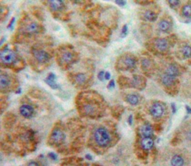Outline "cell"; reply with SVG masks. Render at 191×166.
I'll use <instances>...</instances> for the list:
<instances>
[{"label":"cell","mask_w":191,"mask_h":166,"mask_svg":"<svg viewBox=\"0 0 191 166\" xmlns=\"http://www.w3.org/2000/svg\"><path fill=\"white\" fill-rule=\"evenodd\" d=\"M33 55L35 59L40 63H46L50 59V54L45 50H33Z\"/></svg>","instance_id":"cell-9"},{"label":"cell","mask_w":191,"mask_h":166,"mask_svg":"<svg viewBox=\"0 0 191 166\" xmlns=\"http://www.w3.org/2000/svg\"><path fill=\"white\" fill-rule=\"evenodd\" d=\"M140 134L142 138L151 137L153 135V127L149 123L142 125L140 128Z\"/></svg>","instance_id":"cell-12"},{"label":"cell","mask_w":191,"mask_h":166,"mask_svg":"<svg viewBox=\"0 0 191 166\" xmlns=\"http://www.w3.org/2000/svg\"><path fill=\"white\" fill-rule=\"evenodd\" d=\"M40 30H41L40 25L38 24H37V23H35V22H33V23L29 24L27 26V28H26L27 33L31 34L38 33L40 32Z\"/></svg>","instance_id":"cell-19"},{"label":"cell","mask_w":191,"mask_h":166,"mask_svg":"<svg viewBox=\"0 0 191 166\" xmlns=\"http://www.w3.org/2000/svg\"><path fill=\"white\" fill-rule=\"evenodd\" d=\"M153 46L159 52L166 53L170 50V42L166 38H155L153 41Z\"/></svg>","instance_id":"cell-4"},{"label":"cell","mask_w":191,"mask_h":166,"mask_svg":"<svg viewBox=\"0 0 191 166\" xmlns=\"http://www.w3.org/2000/svg\"><path fill=\"white\" fill-rule=\"evenodd\" d=\"M137 65L136 57L131 53H125L118 58L115 67L120 71H130L134 69Z\"/></svg>","instance_id":"cell-1"},{"label":"cell","mask_w":191,"mask_h":166,"mask_svg":"<svg viewBox=\"0 0 191 166\" xmlns=\"http://www.w3.org/2000/svg\"><path fill=\"white\" fill-rule=\"evenodd\" d=\"M74 80H75V83L77 84H84L87 80V77H86V74L77 73L74 75Z\"/></svg>","instance_id":"cell-23"},{"label":"cell","mask_w":191,"mask_h":166,"mask_svg":"<svg viewBox=\"0 0 191 166\" xmlns=\"http://www.w3.org/2000/svg\"><path fill=\"white\" fill-rule=\"evenodd\" d=\"M136 3H140V4H149V3H151V1H141V2H138V1H136Z\"/></svg>","instance_id":"cell-39"},{"label":"cell","mask_w":191,"mask_h":166,"mask_svg":"<svg viewBox=\"0 0 191 166\" xmlns=\"http://www.w3.org/2000/svg\"><path fill=\"white\" fill-rule=\"evenodd\" d=\"M115 80H114V79H112V80H111V81L109 82V83H108V89H112V88H115Z\"/></svg>","instance_id":"cell-32"},{"label":"cell","mask_w":191,"mask_h":166,"mask_svg":"<svg viewBox=\"0 0 191 166\" xmlns=\"http://www.w3.org/2000/svg\"><path fill=\"white\" fill-rule=\"evenodd\" d=\"M11 84L10 76L8 74H2L0 77V85H1V89L2 91L8 88Z\"/></svg>","instance_id":"cell-16"},{"label":"cell","mask_w":191,"mask_h":166,"mask_svg":"<svg viewBox=\"0 0 191 166\" xmlns=\"http://www.w3.org/2000/svg\"><path fill=\"white\" fill-rule=\"evenodd\" d=\"M171 107L172 109V113H176V112H177V107H176L175 103H172Z\"/></svg>","instance_id":"cell-38"},{"label":"cell","mask_w":191,"mask_h":166,"mask_svg":"<svg viewBox=\"0 0 191 166\" xmlns=\"http://www.w3.org/2000/svg\"><path fill=\"white\" fill-rule=\"evenodd\" d=\"M126 101L132 105H137L139 103V97L136 94H129L126 97Z\"/></svg>","instance_id":"cell-22"},{"label":"cell","mask_w":191,"mask_h":166,"mask_svg":"<svg viewBox=\"0 0 191 166\" xmlns=\"http://www.w3.org/2000/svg\"><path fill=\"white\" fill-rule=\"evenodd\" d=\"M185 109H186V110H187L188 113H189V114H190V107L188 106V105H186V106H185Z\"/></svg>","instance_id":"cell-42"},{"label":"cell","mask_w":191,"mask_h":166,"mask_svg":"<svg viewBox=\"0 0 191 166\" xmlns=\"http://www.w3.org/2000/svg\"><path fill=\"white\" fill-rule=\"evenodd\" d=\"M141 147L143 150L148 151L153 148L154 140L151 137H146L141 140Z\"/></svg>","instance_id":"cell-14"},{"label":"cell","mask_w":191,"mask_h":166,"mask_svg":"<svg viewBox=\"0 0 191 166\" xmlns=\"http://www.w3.org/2000/svg\"><path fill=\"white\" fill-rule=\"evenodd\" d=\"M146 81L143 76L135 75H134L132 80H130V87L134 88L138 90H143L146 87Z\"/></svg>","instance_id":"cell-8"},{"label":"cell","mask_w":191,"mask_h":166,"mask_svg":"<svg viewBox=\"0 0 191 166\" xmlns=\"http://www.w3.org/2000/svg\"><path fill=\"white\" fill-rule=\"evenodd\" d=\"M15 21H16V18L13 17L12 19V20L10 21V23H9V24H8V28H12V25H13V24L15 23Z\"/></svg>","instance_id":"cell-35"},{"label":"cell","mask_w":191,"mask_h":166,"mask_svg":"<svg viewBox=\"0 0 191 166\" xmlns=\"http://www.w3.org/2000/svg\"><path fill=\"white\" fill-rule=\"evenodd\" d=\"M164 74L171 75V76H173V77H177L178 75H181V72H180L179 67H177L176 64H170V65L167 67V69H166Z\"/></svg>","instance_id":"cell-13"},{"label":"cell","mask_w":191,"mask_h":166,"mask_svg":"<svg viewBox=\"0 0 191 166\" xmlns=\"http://www.w3.org/2000/svg\"><path fill=\"white\" fill-rule=\"evenodd\" d=\"M50 144L51 145H60L64 142L65 139V134L63 132L61 129L55 128L50 133Z\"/></svg>","instance_id":"cell-5"},{"label":"cell","mask_w":191,"mask_h":166,"mask_svg":"<svg viewBox=\"0 0 191 166\" xmlns=\"http://www.w3.org/2000/svg\"><path fill=\"white\" fill-rule=\"evenodd\" d=\"M181 15L185 18L190 19V15H191V7L190 4H186L181 9Z\"/></svg>","instance_id":"cell-25"},{"label":"cell","mask_w":191,"mask_h":166,"mask_svg":"<svg viewBox=\"0 0 191 166\" xmlns=\"http://www.w3.org/2000/svg\"><path fill=\"white\" fill-rule=\"evenodd\" d=\"M181 55L183 57V58H189L191 56V49L189 46H185L181 48Z\"/></svg>","instance_id":"cell-24"},{"label":"cell","mask_w":191,"mask_h":166,"mask_svg":"<svg viewBox=\"0 0 191 166\" xmlns=\"http://www.w3.org/2000/svg\"><path fill=\"white\" fill-rule=\"evenodd\" d=\"M21 93V88H19V89H17V91L16 92V94H20V93Z\"/></svg>","instance_id":"cell-43"},{"label":"cell","mask_w":191,"mask_h":166,"mask_svg":"<svg viewBox=\"0 0 191 166\" xmlns=\"http://www.w3.org/2000/svg\"><path fill=\"white\" fill-rule=\"evenodd\" d=\"M0 58L1 61L3 64L6 65H12V64L15 63L16 61V54L12 51V50L8 49V46H7L6 47H4L1 51V54H0Z\"/></svg>","instance_id":"cell-3"},{"label":"cell","mask_w":191,"mask_h":166,"mask_svg":"<svg viewBox=\"0 0 191 166\" xmlns=\"http://www.w3.org/2000/svg\"><path fill=\"white\" fill-rule=\"evenodd\" d=\"M167 3H169L170 7H171L172 8H176V7H177L180 3H181L180 1H176V0H174V1H173V0H169V1H167Z\"/></svg>","instance_id":"cell-28"},{"label":"cell","mask_w":191,"mask_h":166,"mask_svg":"<svg viewBox=\"0 0 191 166\" xmlns=\"http://www.w3.org/2000/svg\"><path fill=\"white\" fill-rule=\"evenodd\" d=\"M104 75H105V72H104V71H101L98 73V79H99L100 81H103L104 80Z\"/></svg>","instance_id":"cell-30"},{"label":"cell","mask_w":191,"mask_h":166,"mask_svg":"<svg viewBox=\"0 0 191 166\" xmlns=\"http://www.w3.org/2000/svg\"><path fill=\"white\" fill-rule=\"evenodd\" d=\"M150 113L155 118H159L165 113V106L161 102H155L150 109Z\"/></svg>","instance_id":"cell-6"},{"label":"cell","mask_w":191,"mask_h":166,"mask_svg":"<svg viewBox=\"0 0 191 166\" xmlns=\"http://www.w3.org/2000/svg\"><path fill=\"white\" fill-rule=\"evenodd\" d=\"M104 78H105V79H109L110 78H111V74H110L108 71L105 72V75H104Z\"/></svg>","instance_id":"cell-40"},{"label":"cell","mask_w":191,"mask_h":166,"mask_svg":"<svg viewBox=\"0 0 191 166\" xmlns=\"http://www.w3.org/2000/svg\"><path fill=\"white\" fill-rule=\"evenodd\" d=\"M127 34H128V26L127 24H125L123 28H122L121 37L122 38H125L126 36H127Z\"/></svg>","instance_id":"cell-29"},{"label":"cell","mask_w":191,"mask_h":166,"mask_svg":"<svg viewBox=\"0 0 191 166\" xmlns=\"http://www.w3.org/2000/svg\"><path fill=\"white\" fill-rule=\"evenodd\" d=\"M46 79H50V80H56V75H55L54 73H50L49 75H48V76H47V78H46Z\"/></svg>","instance_id":"cell-33"},{"label":"cell","mask_w":191,"mask_h":166,"mask_svg":"<svg viewBox=\"0 0 191 166\" xmlns=\"http://www.w3.org/2000/svg\"><path fill=\"white\" fill-rule=\"evenodd\" d=\"M158 27H159V29L163 33H167L169 32L171 30L172 25L169 22L165 20H163L159 22V24H158Z\"/></svg>","instance_id":"cell-18"},{"label":"cell","mask_w":191,"mask_h":166,"mask_svg":"<svg viewBox=\"0 0 191 166\" xmlns=\"http://www.w3.org/2000/svg\"><path fill=\"white\" fill-rule=\"evenodd\" d=\"M155 63L150 58H143L141 60V67L144 71H151L153 70Z\"/></svg>","instance_id":"cell-17"},{"label":"cell","mask_w":191,"mask_h":166,"mask_svg":"<svg viewBox=\"0 0 191 166\" xmlns=\"http://www.w3.org/2000/svg\"><path fill=\"white\" fill-rule=\"evenodd\" d=\"M115 3L120 7L125 6L126 4V1H125V0H123V1H115Z\"/></svg>","instance_id":"cell-34"},{"label":"cell","mask_w":191,"mask_h":166,"mask_svg":"<svg viewBox=\"0 0 191 166\" xmlns=\"http://www.w3.org/2000/svg\"><path fill=\"white\" fill-rule=\"evenodd\" d=\"M75 58H76V55L73 52L70 51V50H64V52L63 51L60 53V56L59 58V63H60V65L64 63V65L71 64L76 61Z\"/></svg>","instance_id":"cell-7"},{"label":"cell","mask_w":191,"mask_h":166,"mask_svg":"<svg viewBox=\"0 0 191 166\" xmlns=\"http://www.w3.org/2000/svg\"><path fill=\"white\" fill-rule=\"evenodd\" d=\"M143 16L144 18H145V20H148V21L150 22H155L158 18V15L156 14L155 12H154L153 11L151 10L146 11V12H144Z\"/></svg>","instance_id":"cell-20"},{"label":"cell","mask_w":191,"mask_h":166,"mask_svg":"<svg viewBox=\"0 0 191 166\" xmlns=\"http://www.w3.org/2000/svg\"><path fill=\"white\" fill-rule=\"evenodd\" d=\"M161 83L166 88H171L176 84V83H178V80L177 79V77L163 74L161 76Z\"/></svg>","instance_id":"cell-10"},{"label":"cell","mask_w":191,"mask_h":166,"mask_svg":"<svg viewBox=\"0 0 191 166\" xmlns=\"http://www.w3.org/2000/svg\"><path fill=\"white\" fill-rule=\"evenodd\" d=\"M34 109L29 105H23L20 107V113L24 118H30L34 115Z\"/></svg>","instance_id":"cell-11"},{"label":"cell","mask_w":191,"mask_h":166,"mask_svg":"<svg viewBox=\"0 0 191 166\" xmlns=\"http://www.w3.org/2000/svg\"><path fill=\"white\" fill-rule=\"evenodd\" d=\"M185 164V160L183 157L179 155L174 156L171 160V164L172 166H182Z\"/></svg>","instance_id":"cell-21"},{"label":"cell","mask_w":191,"mask_h":166,"mask_svg":"<svg viewBox=\"0 0 191 166\" xmlns=\"http://www.w3.org/2000/svg\"><path fill=\"white\" fill-rule=\"evenodd\" d=\"M86 158L88 160H93V158H92V156H90V154H86Z\"/></svg>","instance_id":"cell-41"},{"label":"cell","mask_w":191,"mask_h":166,"mask_svg":"<svg viewBox=\"0 0 191 166\" xmlns=\"http://www.w3.org/2000/svg\"><path fill=\"white\" fill-rule=\"evenodd\" d=\"M133 118H134V117H133V115L130 114V116H129V118H128V123H129L130 126H132V125H133Z\"/></svg>","instance_id":"cell-36"},{"label":"cell","mask_w":191,"mask_h":166,"mask_svg":"<svg viewBox=\"0 0 191 166\" xmlns=\"http://www.w3.org/2000/svg\"><path fill=\"white\" fill-rule=\"evenodd\" d=\"M50 4V8H51L52 11L54 12H59L64 9V3L61 0H51L49 2Z\"/></svg>","instance_id":"cell-15"},{"label":"cell","mask_w":191,"mask_h":166,"mask_svg":"<svg viewBox=\"0 0 191 166\" xmlns=\"http://www.w3.org/2000/svg\"><path fill=\"white\" fill-rule=\"evenodd\" d=\"M48 156L53 160H56L58 158L57 155H56V153H54V152H49V153H48Z\"/></svg>","instance_id":"cell-31"},{"label":"cell","mask_w":191,"mask_h":166,"mask_svg":"<svg viewBox=\"0 0 191 166\" xmlns=\"http://www.w3.org/2000/svg\"><path fill=\"white\" fill-rule=\"evenodd\" d=\"M28 165L29 166H38V165H39V164H38V162H36V161H34V160H32V161H30V162L28 163Z\"/></svg>","instance_id":"cell-37"},{"label":"cell","mask_w":191,"mask_h":166,"mask_svg":"<svg viewBox=\"0 0 191 166\" xmlns=\"http://www.w3.org/2000/svg\"><path fill=\"white\" fill-rule=\"evenodd\" d=\"M45 82H46V83H47V84L49 85L50 88H53V89L58 88V84L56 83V80H50V79H45Z\"/></svg>","instance_id":"cell-27"},{"label":"cell","mask_w":191,"mask_h":166,"mask_svg":"<svg viewBox=\"0 0 191 166\" xmlns=\"http://www.w3.org/2000/svg\"><path fill=\"white\" fill-rule=\"evenodd\" d=\"M119 85L122 84V87H125V85H126V86H130L129 83H130V80L128 79V78L125 77V76H119Z\"/></svg>","instance_id":"cell-26"},{"label":"cell","mask_w":191,"mask_h":166,"mask_svg":"<svg viewBox=\"0 0 191 166\" xmlns=\"http://www.w3.org/2000/svg\"><path fill=\"white\" fill-rule=\"evenodd\" d=\"M94 139L96 144L100 148H108L112 141L109 131L104 127H98L94 131Z\"/></svg>","instance_id":"cell-2"}]
</instances>
